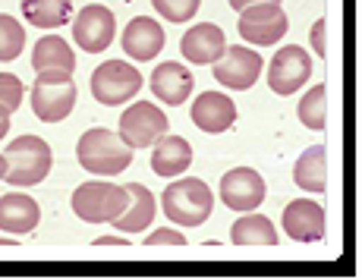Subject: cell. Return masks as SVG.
I'll list each match as a JSON object with an SVG mask.
<instances>
[{
	"label": "cell",
	"instance_id": "1",
	"mask_svg": "<svg viewBox=\"0 0 362 280\" xmlns=\"http://www.w3.org/2000/svg\"><path fill=\"white\" fill-rule=\"evenodd\" d=\"M76 155L79 164L95 177H117L132 164V148L120 139V132H110L104 126L82 132Z\"/></svg>",
	"mask_w": 362,
	"mask_h": 280
},
{
	"label": "cell",
	"instance_id": "2",
	"mask_svg": "<svg viewBox=\"0 0 362 280\" xmlns=\"http://www.w3.org/2000/svg\"><path fill=\"white\" fill-rule=\"evenodd\" d=\"M54 155L41 136H19L4 151V180L13 186H35L51 173Z\"/></svg>",
	"mask_w": 362,
	"mask_h": 280
},
{
	"label": "cell",
	"instance_id": "3",
	"mask_svg": "<svg viewBox=\"0 0 362 280\" xmlns=\"http://www.w3.org/2000/svg\"><path fill=\"white\" fill-rule=\"evenodd\" d=\"M161 205H164V214L177 223V227H199V223H205L211 218L214 192L208 189L205 180L186 177V180H177V183H170L164 189Z\"/></svg>",
	"mask_w": 362,
	"mask_h": 280
},
{
	"label": "cell",
	"instance_id": "4",
	"mask_svg": "<svg viewBox=\"0 0 362 280\" xmlns=\"http://www.w3.org/2000/svg\"><path fill=\"white\" fill-rule=\"evenodd\" d=\"M129 189L104 180H88L73 192V211L86 223H114L127 211Z\"/></svg>",
	"mask_w": 362,
	"mask_h": 280
},
{
	"label": "cell",
	"instance_id": "5",
	"mask_svg": "<svg viewBox=\"0 0 362 280\" xmlns=\"http://www.w3.org/2000/svg\"><path fill=\"white\" fill-rule=\"evenodd\" d=\"M76 82L73 76L64 73H38L32 86V110L38 120L45 123H60L73 114L76 107Z\"/></svg>",
	"mask_w": 362,
	"mask_h": 280
},
{
	"label": "cell",
	"instance_id": "6",
	"mask_svg": "<svg viewBox=\"0 0 362 280\" xmlns=\"http://www.w3.org/2000/svg\"><path fill=\"white\" fill-rule=\"evenodd\" d=\"M139 88H142V76H139V69L129 66L127 60H107L92 73L95 101L107 104V107L127 104L129 98L139 95Z\"/></svg>",
	"mask_w": 362,
	"mask_h": 280
},
{
	"label": "cell",
	"instance_id": "7",
	"mask_svg": "<svg viewBox=\"0 0 362 280\" xmlns=\"http://www.w3.org/2000/svg\"><path fill=\"white\" fill-rule=\"evenodd\" d=\"M167 129H170L167 114L151 101L129 104L120 117V139L129 148H148V145H155L161 136H167Z\"/></svg>",
	"mask_w": 362,
	"mask_h": 280
},
{
	"label": "cell",
	"instance_id": "8",
	"mask_svg": "<svg viewBox=\"0 0 362 280\" xmlns=\"http://www.w3.org/2000/svg\"><path fill=\"white\" fill-rule=\"evenodd\" d=\"M290 19L281 10V4H252L246 10H240V35L249 45L271 47L287 35Z\"/></svg>",
	"mask_w": 362,
	"mask_h": 280
},
{
	"label": "cell",
	"instance_id": "9",
	"mask_svg": "<svg viewBox=\"0 0 362 280\" xmlns=\"http://www.w3.org/2000/svg\"><path fill=\"white\" fill-rule=\"evenodd\" d=\"M309 76H312V57L299 45H287L271 60L268 86L274 95H293L309 82Z\"/></svg>",
	"mask_w": 362,
	"mask_h": 280
},
{
	"label": "cell",
	"instance_id": "10",
	"mask_svg": "<svg viewBox=\"0 0 362 280\" xmlns=\"http://www.w3.org/2000/svg\"><path fill=\"white\" fill-rule=\"evenodd\" d=\"M214 66V79L227 88H236V92H246V88L255 86V79L262 76V54H255L252 47L233 45L221 54Z\"/></svg>",
	"mask_w": 362,
	"mask_h": 280
},
{
	"label": "cell",
	"instance_id": "11",
	"mask_svg": "<svg viewBox=\"0 0 362 280\" xmlns=\"http://www.w3.org/2000/svg\"><path fill=\"white\" fill-rule=\"evenodd\" d=\"M114 29H117L114 13L101 4H88L76 13L73 38L86 54H101V51H107L110 41H114Z\"/></svg>",
	"mask_w": 362,
	"mask_h": 280
},
{
	"label": "cell",
	"instance_id": "12",
	"mask_svg": "<svg viewBox=\"0 0 362 280\" xmlns=\"http://www.w3.org/2000/svg\"><path fill=\"white\" fill-rule=\"evenodd\" d=\"M264 180L252 167H233V170L224 173L221 180V199H224L227 208L233 211H255V208L264 202Z\"/></svg>",
	"mask_w": 362,
	"mask_h": 280
},
{
	"label": "cell",
	"instance_id": "13",
	"mask_svg": "<svg viewBox=\"0 0 362 280\" xmlns=\"http://www.w3.org/2000/svg\"><path fill=\"white\" fill-rule=\"evenodd\" d=\"M284 230L296 243H318L325 236V208L309 199L290 202L284 208Z\"/></svg>",
	"mask_w": 362,
	"mask_h": 280
},
{
	"label": "cell",
	"instance_id": "14",
	"mask_svg": "<svg viewBox=\"0 0 362 280\" xmlns=\"http://www.w3.org/2000/svg\"><path fill=\"white\" fill-rule=\"evenodd\" d=\"M123 54L139 63H148L151 57H158L164 47V29L155 23L151 16H136L132 23L123 29Z\"/></svg>",
	"mask_w": 362,
	"mask_h": 280
},
{
	"label": "cell",
	"instance_id": "15",
	"mask_svg": "<svg viewBox=\"0 0 362 280\" xmlns=\"http://www.w3.org/2000/svg\"><path fill=\"white\" fill-rule=\"evenodd\" d=\"M180 51H183V57L189 60V63H196V66L214 63L221 54L227 51L224 32H221L214 23H199V25H192V29L183 35V41H180Z\"/></svg>",
	"mask_w": 362,
	"mask_h": 280
},
{
	"label": "cell",
	"instance_id": "16",
	"mask_svg": "<svg viewBox=\"0 0 362 280\" xmlns=\"http://www.w3.org/2000/svg\"><path fill=\"white\" fill-rule=\"evenodd\" d=\"M192 123L202 132H227L236 123V104L221 92H202L192 104Z\"/></svg>",
	"mask_w": 362,
	"mask_h": 280
},
{
	"label": "cell",
	"instance_id": "17",
	"mask_svg": "<svg viewBox=\"0 0 362 280\" xmlns=\"http://www.w3.org/2000/svg\"><path fill=\"white\" fill-rule=\"evenodd\" d=\"M38 221H41V208L29 195L10 192L0 199V230H6L13 236H25L29 230L38 227Z\"/></svg>",
	"mask_w": 362,
	"mask_h": 280
},
{
	"label": "cell",
	"instance_id": "18",
	"mask_svg": "<svg viewBox=\"0 0 362 280\" xmlns=\"http://www.w3.org/2000/svg\"><path fill=\"white\" fill-rule=\"evenodd\" d=\"M32 66H35V73L73 76L76 73V54H73V47H69L66 38H60V35H45V38L32 47Z\"/></svg>",
	"mask_w": 362,
	"mask_h": 280
},
{
	"label": "cell",
	"instance_id": "19",
	"mask_svg": "<svg viewBox=\"0 0 362 280\" xmlns=\"http://www.w3.org/2000/svg\"><path fill=\"white\" fill-rule=\"evenodd\" d=\"M151 92L161 98L164 104L177 107L186 98L192 95V73L183 66V63H161V66L151 73Z\"/></svg>",
	"mask_w": 362,
	"mask_h": 280
},
{
	"label": "cell",
	"instance_id": "20",
	"mask_svg": "<svg viewBox=\"0 0 362 280\" xmlns=\"http://www.w3.org/2000/svg\"><path fill=\"white\" fill-rule=\"evenodd\" d=\"M192 164V145L186 142L183 136H161L155 142V151H151V170L158 177L170 180L177 173L189 170Z\"/></svg>",
	"mask_w": 362,
	"mask_h": 280
},
{
	"label": "cell",
	"instance_id": "21",
	"mask_svg": "<svg viewBox=\"0 0 362 280\" xmlns=\"http://www.w3.org/2000/svg\"><path fill=\"white\" fill-rule=\"evenodd\" d=\"M127 189H129V205H127V211L114 221V230H120L123 236L132 233V230H148L158 214V199L151 195L148 186L129 183Z\"/></svg>",
	"mask_w": 362,
	"mask_h": 280
},
{
	"label": "cell",
	"instance_id": "22",
	"mask_svg": "<svg viewBox=\"0 0 362 280\" xmlns=\"http://www.w3.org/2000/svg\"><path fill=\"white\" fill-rule=\"evenodd\" d=\"M230 243L233 246H277V230L264 214L246 211L230 227Z\"/></svg>",
	"mask_w": 362,
	"mask_h": 280
},
{
	"label": "cell",
	"instance_id": "23",
	"mask_svg": "<svg viewBox=\"0 0 362 280\" xmlns=\"http://www.w3.org/2000/svg\"><path fill=\"white\" fill-rule=\"evenodd\" d=\"M23 16L35 29H60L73 16V4L69 0H23Z\"/></svg>",
	"mask_w": 362,
	"mask_h": 280
},
{
	"label": "cell",
	"instance_id": "24",
	"mask_svg": "<svg viewBox=\"0 0 362 280\" xmlns=\"http://www.w3.org/2000/svg\"><path fill=\"white\" fill-rule=\"evenodd\" d=\"M325 155H328V151H325L322 145L305 148L293 167V183L309 189V192H325V189H328V180H325Z\"/></svg>",
	"mask_w": 362,
	"mask_h": 280
},
{
	"label": "cell",
	"instance_id": "25",
	"mask_svg": "<svg viewBox=\"0 0 362 280\" xmlns=\"http://www.w3.org/2000/svg\"><path fill=\"white\" fill-rule=\"evenodd\" d=\"M296 114L305 129H325V123H328V88L325 86L309 88V95L299 101Z\"/></svg>",
	"mask_w": 362,
	"mask_h": 280
},
{
	"label": "cell",
	"instance_id": "26",
	"mask_svg": "<svg viewBox=\"0 0 362 280\" xmlns=\"http://www.w3.org/2000/svg\"><path fill=\"white\" fill-rule=\"evenodd\" d=\"M25 47V29L19 25V19L0 13V63H10L23 54Z\"/></svg>",
	"mask_w": 362,
	"mask_h": 280
},
{
	"label": "cell",
	"instance_id": "27",
	"mask_svg": "<svg viewBox=\"0 0 362 280\" xmlns=\"http://www.w3.org/2000/svg\"><path fill=\"white\" fill-rule=\"evenodd\" d=\"M23 82L16 79L13 73H0V117H10L13 110L23 104Z\"/></svg>",
	"mask_w": 362,
	"mask_h": 280
},
{
	"label": "cell",
	"instance_id": "28",
	"mask_svg": "<svg viewBox=\"0 0 362 280\" xmlns=\"http://www.w3.org/2000/svg\"><path fill=\"white\" fill-rule=\"evenodd\" d=\"M151 4L170 23H189L199 13V0H151Z\"/></svg>",
	"mask_w": 362,
	"mask_h": 280
},
{
	"label": "cell",
	"instance_id": "29",
	"mask_svg": "<svg viewBox=\"0 0 362 280\" xmlns=\"http://www.w3.org/2000/svg\"><path fill=\"white\" fill-rule=\"evenodd\" d=\"M145 246H186V236L173 227H164V230H155V233L145 236Z\"/></svg>",
	"mask_w": 362,
	"mask_h": 280
},
{
	"label": "cell",
	"instance_id": "30",
	"mask_svg": "<svg viewBox=\"0 0 362 280\" xmlns=\"http://www.w3.org/2000/svg\"><path fill=\"white\" fill-rule=\"evenodd\" d=\"M325 29H328V23H325V19H318V23L312 25V51H315L318 57H328V45H325Z\"/></svg>",
	"mask_w": 362,
	"mask_h": 280
},
{
	"label": "cell",
	"instance_id": "31",
	"mask_svg": "<svg viewBox=\"0 0 362 280\" xmlns=\"http://www.w3.org/2000/svg\"><path fill=\"white\" fill-rule=\"evenodd\" d=\"M95 246H129V240L127 236H98V240H95Z\"/></svg>",
	"mask_w": 362,
	"mask_h": 280
},
{
	"label": "cell",
	"instance_id": "32",
	"mask_svg": "<svg viewBox=\"0 0 362 280\" xmlns=\"http://www.w3.org/2000/svg\"><path fill=\"white\" fill-rule=\"evenodd\" d=\"M227 4H230L233 10H246V6H252V4H281V0H227Z\"/></svg>",
	"mask_w": 362,
	"mask_h": 280
},
{
	"label": "cell",
	"instance_id": "33",
	"mask_svg": "<svg viewBox=\"0 0 362 280\" xmlns=\"http://www.w3.org/2000/svg\"><path fill=\"white\" fill-rule=\"evenodd\" d=\"M10 132V117H0V139Z\"/></svg>",
	"mask_w": 362,
	"mask_h": 280
},
{
	"label": "cell",
	"instance_id": "34",
	"mask_svg": "<svg viewBox=\"0 0 362 280\" xmlns=\"http://www.w3.org/2000/svg\"><path fill=\"white\" fill-rule=\"evenodd\" d=\"M16 240H6V236H0V246H13Z\"/></svg>",
	"mask_w": 362,
	"mask_h": 280
},
{
	"label": "cell",
	"instance_id": "35",
	"mask_svg": "<svg viewBox=\"0 0 362 280\" xmlns=\"http://www.w3.org/2000/svg\"><path fill=\"white\" fill-rule=\"evenodd\" d=\"M0 180H4V155H0Z\"/></svg>",
	"mask_w": 362,
	"mask_h": 280
}]
</instances>
